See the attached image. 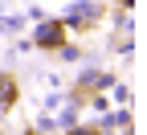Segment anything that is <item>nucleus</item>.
I'll return each mask as SVG.
<instances>
[{
  "mask_svg": "<svg viewBox=\"0 0 147 135\" xmlns=\"http://www.w3.org/2000/svg\"><path fill=\"white\" fill-rule=\"evenodd\" d=\"M78 135H82V131H78Z\"/></svg>",
  "mask_w": 147,
  "mask_h": 135,
  "instance_id": "1",
  "label": "nucleus"
}]
</instances>
